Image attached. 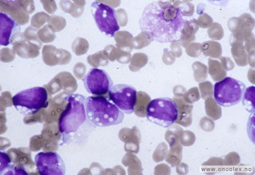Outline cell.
Returning a JSON list of instances; mask_svg holds the SVG:
<instances>
[{
  "instance_id": "1",
  "label": "cell",
  "mask_w": 255,
  "mask_h": 175,
  "mask_svg": "<svg viewBox=\"0 0 255 175\" xmlns=\"http://www.w3.org/2000/svg\"><path fill=\"white\" fill-rule=\"evenodd\" d=\"M183 12L171 2L154 1L145 6L138 24L141 31L159 43H170L181 38L188 23Z\"/></svg>"
},
{
  "instance_id": "2",
  "label": "cell",
  "mask_w": 255,
  "mask_h": 175,
  "mask_svg": "<svg viewBox=\"0 0 255 175\" xmlns=\"http://www.w3.org/2000/svg\"><path fill=\"white\" fill-rule=\"evenodd\" d=\"M65 99L68 104L58 122L59 130L62 135L60 145L82 143L97 127L88 120L86 115V97L81 94H72Z\"/></svg>"
},
{
  "instance_id": "3",
  "label": "cell",
  "mask_w": 255,
  "mask_h": 175,
  "mask_svg": "<svg viewBox=\"0 0 255 175\" xmlns=\"http://www.w3.org/2000/svg\"><path fill=\"white\" fill-rule=\"evenodd\" d=\"M85 108L88 120L97 127L116 126L124 119L125 113L110 99L102 95L86 98Z\"/></svg>"
},
{
  "instance_id": "4",
  "label": "cell",
  "mask_w": 255,
  "mask_h": 175,
  "mask_svg": "<svg viewBox=\"0 0 255 175\" xmlns=\"http://www.w3.org/2000/svg\"><path fill=\"white\" fill-rule=\"evenodd\" d=\"M13 106L20 113L35 114L41 109L47 107L48 94L42 87H35L22 90L12 97Z\"/></svg>"
},
{
  "instance_id": "5",
  "label": "cell",
  "mask_w": 255,
  "mask_h": 175,
  "mask_svg": "<svg viewBox=\"0 0 255 175\" xmlns=\"http://www.w3.org/2000/svg\"><path fill=\"white\" fill-rule=\"evenodd\" d=\"M148 120L163 127L174 123L178 117V109L175 102L169 97H159L152 100L145 110Z\"/></svg>"
},
{
  "instance_id": "6",
  "label": "cell",
  "mask_w": 255,
  "mask_h": 175,
  "mask_svg": "<svg viewBox=\"0 0 255 175\" xmlns=\"http://www.w3.org/2000/svg\"><path fill=\"white\" fill-rule=\"evenodd\" d=\"M246 88L243 82L228 77L215 84L214 97L219 105L229 107L240 103Z\"/></svg>"
},
{
  "instance_id": "7",
  "label": "cell",
  "mask_w": 255,
  "mask_h": 175,
  "mask_svg": "<svg viewBox=\"0 0 255 175\" xmlns=\"http://www.w3.org/2000/svg\"><path fill=\"white\" fill-rule=\"evenodd\" d=\"M91 10L95 23L102 33L109 37H114L116 32L120 31V26L115 8L95 1L91 5Z\"/></svg>"
},
{
  "instance_id": "8",
  "label": "cell",
  "mask_w": 255,
  "mask_h": 175,
  "mask_svg": "<svg viewBox=\"0 0 255 175\" xmlns=\"http://www.w3.org/2000/svg\"><path fill=\"white\" fill-rule=\"evenodd\" d=\"M109 99L124 113L131 114L135 111L137 90L127 84H116L109 90Z\"/></svg>"
},
{
  "instance_id": "9",
  "label": "cell",
  "mask_w": 255,
  "mask_h": 175,
  "mask_svg": "<svg viewBox=\"0 0 255 175\" xmlns=\"http://www.w3.org/2000/svg\"><path fill=\"white\" fill-rule=\"evenodd\" d=\"M84 88L88 93L102 95L109 92L113 81L106 70L93 68L83 79Z\"/></svg>"
},
{
  "instance_id": "10",
  "label": "cell",
  "mask_w": 255,
  "mask_h": 175,
  "mask_svg": "<svg viewBox=\"0 0 255 175\" xmlns=\"http://www.w3.org/2000/svg\"><path fill=\"white\" fill-rule=\"evenodd\" d=\"M35 162L38 174L42 175L65 174V163L57 152H40L36 154Z\"/></svg>"
},
{
  "instance_id": "11",
  "label": "cell",
  "mask_w": 255,
  "mask_h": 175,
  "mask_svg": "<svg viewBox=\"0 0 255 175\" xmlns=\"http://www.w3.org/2000/svg\"><path fill=\"white\" fill-rule=\"evenodd\" d=\"M0 45L8 46L19 33L20 26L13 18L4 12H0Z\"/></svg>"
},
{
  "instance_id": "12",
  "label": "cell",
  "mask_w": 255,
  "mask_h": 175,
  "mask_svg": "<svg viewBox=\"0 0 255 175\" xmlns=\"http://www.w3.org/2000/svg\"><path fill=\"white\" fill-rule=\"evenodd\" d=\"M255 99V87L252 86L246 88L245 93H244L242 100L243 105L245 106L246 109L251 112L253 114L255 113L254 106Z\"/></svg>"
},
{
  "instance_id": "13",
  "label": "cell",
  "mask_w": 255,
  "mask_h": 175,
  "mask_svg": "<svg viewBox=\"0 0 255 175\" xmlns=\"http://www.w3.org/2000/svg\"><path fill=\"white\" fill-rule=\"evenodd\" d=\"M1 173L4 171V170L7 169L8 168H10V170L6 173V175H12L13 174V170L14 169V167L13 165H11V161L10 158L7 155V154L5 153H3V152H1Z\"/></svg>"
}]
</instances>
